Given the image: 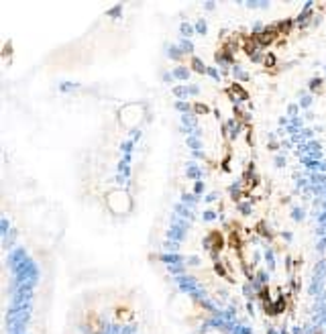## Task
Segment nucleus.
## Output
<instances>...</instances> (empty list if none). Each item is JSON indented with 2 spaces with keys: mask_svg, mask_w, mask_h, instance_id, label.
Returning <instances> with one entry per match:
<instances>
[{
  "mask_svg": "<svg viewBox=\"0 0 326 334\" xmlns=\"http://www.w3.org/2000/svg\"><path fill=\"white\" fill-rule=\"evenodd\" d=\"M208 334H216V332H208Z\"/></svg>",
  "mask_w": 326,
  "mask_h": 334,
  "instance_id": "1",
  "label": "nucleus"
}]
</instances>
